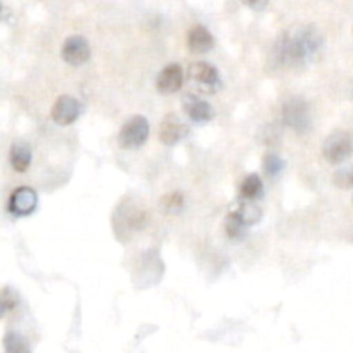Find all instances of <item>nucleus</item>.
I'll return each mask as SVG.
<instances>
[{"instance_id": "1", "label": "nucleus", "mask_w": 353, "mask_h": 353, "mask_svg": "<svg viewBox=\"0 0 353 353\" xmlns=\"http://www.w3.org/2000/svg\"><path fill=\"white\" fill-rule=\"evenodd\" d=\"M322 47V37L314 26H303L294 33H286L277 40L274 57L277 64L300 66L308 63Z\"/></svg>"}, {"instance_id": "2", "label": "nucleus", "mask_w": 353, "mask_h": 353, "mask_svg": "<svg viewBox=\"0 0 353 353\" xmlns=\"http://www.w3.org/2000/svg\"><path fill=\"white\" fill-rule=\"evenodd\" d=\"M322 154L331 165H341L353 154V139L348 132L336 130L329 135L322 145Z\"/></svg>"}, {"instance_id": "3", "label": "nucleus", "mask_w": 353, "mask_h": 353, "mask_svg": "<svg viewBox=\"0 0 353 353\" xmlns=\"http://www.w3.org/2000/svg\"><path fill=\"white\" fill-rule=\"evenodd\" d=\"M149 137V121L144 117L137 114V117H132L125 121V125L121 127L120 135H118V142L123 149H139L145 144Z\"/></svg>"}, {"instance_id": "4", "label": "nucleus", "mask_w": 353, "mask_h": 353, "mask_svg": "<svg viewBox=\"0 0 353 353\" xmlns=\"http://www.w3.org/2000/svg\"><path fill=\"white\" fill-rule=\"evenodd\" d=\"M283 120L290 128L298 134H305L310 128V110L301 97H291L284 103Z\"/></svg>"}, {"instance_id": "5", "label": "nucleus", "mask_w": 353, "mask_h": 353, "mask_svg": "<svg viewBox=\"0 0 353 353\" xmlns=\"http://www.w3.org/2000/svg\"><path fill=\"white\" fill-rule=\"evenodd\" d=\"M39 196L32 188H18L12 191L8 201V210L12 216H28L35 212Z\"/></svg>"}, {"instance_id": "6", "label": "nucleus", "mask_w": 353, "mask_h": 353, "mask_svg": "<svg viewBox=\"0 0 353 353\" xmlns=\"http://www.w3.org/2000/svg\"><path fill=\"white\" fill-rule=\"evenodd\" d=\"M81 108H83L81 103L78 99H74V97L61 96L54 103L50 117L61 127H68V125L74 123L78 120V117L81 114Z\"/></svg>"}, {"instance_id": "7", "label": "nucleus", "mask_w": 353, "mask_h": 353, "mask_svg": "<svg viewBox=\"0 0 353 353\" xmlns=\"http://www.w3.org/2000/svg\"><path fill=\"white\" fill-rule=\"evenodd\" d=\"M61 56H63L64 63H68L70 66H81L90 59V46L83 37L73 35L64 40Z\"/></svg>"}, {"instance_id": "8", "label": "nucleus", "mask_w": 353, "mask_h": 353, "mask_svg": "<svg viewBox=\"0 0 353 353\" xmlns=\"http://www.w3.org/2000/svg\"><path fill=\"white\" fill-rule=\"evenodd\" d=\"M189 127L176 117V114L170 113L163 118L161 125H159V141L165 145H175L188 137Z\"/></svg>"}, {"instance_id": "9", "label": "nucleus", "mask_w": 353, "mask_h": 353, "mask_svg": "<svg viewBox=\"0 0 353 353\" xmlns=\"http://www.w3.org/2000/svg\"><path fill=\"white\" fill-rule=\"evenodd\" d=\"M182 83H184V71H182L181 64L175 63L163 68L156 78V88H158L159 94H165V96L179 92L182 88Z\"/></svg>"}, {"instance_id": "10", "label": "nucleus", "mask_w": 353, "mask_h": 353, "mask_svg": "<svg viewBox=\"0 0 353 353\" xmlns=\"http://www.w3.org/2000/svg\"><path fill=\"white\" fill-rule=\"evenodd\" d=\"M182 106H184V111L188 113V117L191 118L194 123H208L213 118V108L210 106L206 101L199 99L194 94H185L184 99H182Z\"/></svg>"}, {"instance_id": "11", "label": "nucleus", "mask_w": 353, "mask_h": 353, "mask_svg": "<svg viewBox=\"0 0 353 353\" xmlns=\"http://www.w3.org/2000/svg\"><path fill=\"white\" fill-rule=\"evenodd\" d=\"M230 213L239 216V219L246 223V227L254 225V223L260 222L261 219L260 206L254 201H251V199L243 198V196H239V198L230 205Z\"/></svg>"}, {"instance_id": "12", "label": "nucleus", "mask_w": 353, "mask_h": 353, "mask_svg": "<svg viewBox=\"0 0 353 353\" xmlns=\"http://www.w3.org/2000/svg\"><path fill=\"white\" fill-rule=\"evenodd\" d=\"M188 74L192 81H196L199 85H205V87H215L220 80L216 68L212 66L210 63H201V61L192 63L189 66Z\"/></svg>"}, {"instance_id": "13", "label": "nucleus", "mask_w": 353, "mask_h": 353, "mask_svg": "<svg viewBox=\"0 0 353 353\" xmlns=\"http://www.w3.org/2000/svg\"><path fill=\"white\" fill-rule=\"evenodd\" d=\"M213 46H215V40L205 26L198 25L189 32L188 47L192 54H206L213 49Z\"/></svg>"}, {"instance_id": "14", "label": "nucleus", "mask_w": 353, "mask_h": 353, "mask_svg": "<svg viewBox=\"0 0 353 353\" xmlns=\"http://www.w3.org/2000/svg\"><path fill=\"white\" fill-rule=\"evenodd\" d=\"M9 161H11V166L18 173L26 172L32 165V149H30V145L25 144V142L12 144L11 152H9Z\"/></svg>"}, {"instance_id": "15", "label": "nucleus", "mask_w": 353, "mask_h": 353, "mask_svg": "<svg viewBox=\"0 0 353 353\" xmlns=\"http://www.w3.org/2000/svg\"><path fill=\"white\" fill-rule=\"evenodd\" d=\"M239 191L243 198L251 199V201L260 198V196L263 194V182H261L260 175H256V173H250V175L244 176L243 182H241Z\"/></svg>"}, {"instance_id": "16", "label": "nucleus", "mask_w": 353, "mask_h": 353, "mask_svg": "<svg viewBox=\"0 0 353 353\" xmlns=\"http://www.w3.org/2000/svg\"><path fill=\"white\" fill-rule=\"evenodd\" d=\"M4 352L6 353H32L28 339L16 331L6 332L4 336Z\"/></svg>"}, {"instance_id": "17", "label": "nucleus", "mask_w": 353, "mask_h": 353, "mask_svg": "<svg viewBox=\"0 0 353 353\" xmlns=\"http://www.w3.org/2000/svg\"><path fill=\"white\" fill-rule=\"evenodd\" d=\"M246 230V223L234 213H229L225 219V232L230 239H241Z\"/></svg>"}, {"instance_id": "18", "label": "nucleus", "mask_w": 353, "mask_h": 353, "mask_svg": "<svg viewBox=\"0 0 353 353\" xmlns=\"http://www.w3.org/2000/svg\"><path fill=\"white\" fill-rule=\"evenodd\" d=\"M182 208H184V198L181 192H172L161 199V210H165L168 215H176L182 212Z\"/></svg>"}, {"instance_id": "19", "label": "nucleus", "mask_w": 353, "mask_h": 353, "mask_svg": "<svg viewBox=\"0 0 353 353\" xmlns=\"http://www.w3.org/2000/svg\"><path fill=\"white\" fill-rule=\"evenodd\" d=\"M284 168V161L276 152H267L263 158V172L270 176H277Z\"/></svg>"}, {"instance_id": "20", "label": "nucleus", "mask_w": 353, "mask_h": 353, "mask_svg": "<svg viewBox=\"0 0 353 353\" xmlns=\"http://www.w3.org/2000/svg\"><path fill=\"white\" fill-rule=\"evenodd\" d=\"M334 185L339 189H353V165L345 166L334 173Z\"/></svg>"}, {"instance_id": "21", "label": "nucleus", "mask_w": 353, "mask_h": 353, "mask_svg": "<svg viewBox=\"0 0 353 353\" xmlns=\"http://www.w3.org/2000/svg\"><path fill=\"white\" fill-rule=\"evenodd\" d=\"M246 2V6L250 9H253V11L260 12L263 11L265 8H267V4H269V0H244Z\"/></svg>"}, {"instance_id": "22", "label": "nucleus", "mask_w": 353, "mask_h": 353, "mask_svg": "<svg viewBox=\"0 0 353 353\" xmlns=\"http://www.w3.org/2000/svg\"><path fill=\"white\" fill-rule=\"evenodd\" d=\"M14 305H16V301H12V300H6V298H4V300H0V319L4 317L6 312L11 310Z\"/></svg>"}, {"instance_id": "23", "label": "nucleus", "mask_w": 353, "mask_h": 353, "mask_svg": "<svg viewBox=\"0 0 353 353\" xmlns=\"http://www.w3.org/2000/svg\"><path fill=\"white\" fill-rule=\"evenodd\" d=\"M2 11H4V9H2V6H0V16H2Z\"/></svg>"}]
</instances>
